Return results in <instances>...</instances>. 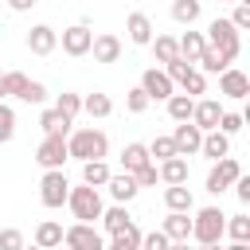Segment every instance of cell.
Listing matches in <instances>:
<instances>
[{
  "instance_id": "cell-1",
  "label": "cell",
  "mask_w": 250,
  "mask_h": 250,
  "mask_svg": "<svg viewBox=\"0 0 250 250\" xmlns=\"http://www.w3.org/2000/svg\"><path fill=\"white\" fill-rule=\"evenodd\" d=\"M66 152L74 160H105L109 137L102 129H74V133H66Z\"/></svg>"
},
{
  "instance_id": "cell-2",
  "label": "cell",
  "mask_w": 250,
  "mask_h": 250,
  "mask_svg": "<svg viewBox=\"0 0 250 250\" xmlns=\"http://www.w3.org/2000/svg\"><path fill=\"white\" fill-rule=\"evenodd\" d=\"M203 39H207V47H215L227 62H234V59H238V51H242V31H234V23H230V20H223V16H215V20L207 23Z\"/></svg>"
},
{
  "instance_id": "cell-3",
  "label": "cell",
  "mask_w": 250,
  "mask_h": 250,
  "mask_svg": "<svg viewBox=\"0 0 250 250\" xmlns=\"http://www.w3.org/2000/svg\"><path fill=\"white\" fill-rule=\"evenodd\" d=\"M66 207H70L74 223H94V219H102V207H105V203H102V191H98V188L78 184V188H70Z\"/></svg>"
},
{
  "instance_id": "cell-4",
  "label": "cell",
  "mask_w": 250,
  "mask_h": 250,
  "mask_svg": "<svg viewBox=\"0 0 250 250\" xmlns=\"http://www.w3.org/2000/svg\"><path fill=\"white\" fill-rule=\"evenodd\" d=\"M223 227H227V215L219 207H199L195 219H191V238L203 246V242H223Z\"/></svg>"
},
{
  "instance_id": "cell-5",
  "label": "cell",
  "mask_w": 250,
  "mask_h": 250,
  "mask_svg": "<svg viewBox=\"0 0 250 250\" xmlns=\"http://www.w3.org/2000/svg\"><path fill=\"white\" fill-rule=\"evenodd\" d=\"M66 195H70L66 172H62V168H47L43 180H39V199H43V207H62Z\"/></svg>"
},
{
  "instance_id": "cell-6",
  "label": "cell",
  "mask_w": 250,
  "mask_h": 250,
  "mask_svg": "<svg viewBox=\"0 0 250 250\" xmlns=\"http://www.w3.org/2000/svg\"><path fill=\"white\" fill-rule=\"evenodd\" d=\"M238 176H242V164H238V160L227 152V156H219V160H215V168L207 172V184H203V188H207L211 195H223V191H227V188H230Z\"/></svg>"
},
{
  "instance_id": "cell-7",
  "label": "cell",
  "mask_w": 250,
  "mask_h": 250,
  "mask_svg": "<svg viewBox=\"0 0 250 250\" xmlns=\"http://www.w3.org/2000/svg\"><path fill=\"white\" fill-rule=\"evenodd\" d=\"M62 246L66 250H105V238L98 234L94 223H70L62 230Z\"/></svg>"
},
{
  "instance_id": "cell-8",
  "label": "cell",
  "mask_w": 250,
  "mask_h": 250,
  "mask_svg": "<svg viewBox=\"0 0 250 250\" xmlns=\"http://www.w3.org/2000/svg\"><path fill=\"white\" fill-rule=\"evenodd\" d=\"M35 160L43 164V172H47V168H62V164L70 160V152H66V137L43 133V141H39V148H35Z\"/></svg>"
},
{
  "instance_id": "cell-9",
  "label": "cell",
  "mask_w": 250,
  "mask_h": 250,
  "mask_svg": "<svg viewBox=\"0 0 250 250\" xmlns=\"http://www.w3.org/2000/svg\"><path fill=\"white\" fill-rule=\"evenodd\" d=\"M141 90H145V98H148V102H168V98L176 94L172 78H168L164 70H156V66H148V70L141 74Z\"/></svg>"
},
{
  "instance_id": "cell-10",
  "label": "cell",
  "mask_w": 250,
  "mask_h": 250,
  "mask_svg": "<svg viewBox=\"0 0 250 250\" xmlns=\"http://www.w3.org/2000/svg\"><path fill=\"white\" fill-rule=\"evenodd\" d=\"M90 43H94V31H90L86 23H70V27H62V51H66L70 59L90 55Z\"/></svg>"
},
{
  "instance_id": "cell-11",
  "label": "cell",
  "mask_w": 250,
  "mask_h": 250,
  "mask_svg": "<svg viewBox=\"0 0 250 250\" xmlns=\"http://www.w3.org/2000/svg\"><path fill=\"white\" fill-rule=\"evenodd\" d=\"M219 94H223V98L242 102V98L250 94V74H242L238 66H227V70L219 74Z\"/></svg>"
},
{
  "instance_id": "cell-12",
  "label": "cell",
  "mask_w": 250,
  "mask_h": 250,
  "mask_svg": "<svg viewBox=\"0 0 250 250\" xmlns=\"http://www.w3.org/2000/svg\"><path fill=\"white\" fill-rule=\"evenodd\" d=\"M219 117H223V105H219L215 98H195V109H191V125H195L199 133H211V129L219 125Z\"/></svg>"
},
{
  "instance_id": "cell-13",
  "label": "cell",
  "mask_w": 250,
  "mask_h": 250,
  "mask_svg": "<svg viewBox=\"0 0 250 250\" xmlns=\"http://www.w3.org/2000/svg\"><path fill=\"white\" fill-rule=\"evenodd\" d=\"M199 141H203V133H199L191 121H176V129H172V145H176L180 156H195V152H199Z\"/></svg>"
},
{
  "instance_id": "cell-14",
  "label": "cell",
  "mask_w": 250,
  "mask_h": 250,
  "mask_svg": "<svg viewBox=\"0 0 250 250\" xmlns=\"http://www.w3.org/2000/svg\"><path fill=\"white\" fill-rule=\"evenodd\" d=\"M59 47V31L51 27V23H35L31 31H27V51L31 55H51Z\"/></svg>"
},
{
  "instance_id": "cell-15",
  "label": "cell",
  "mask_w": 250,
  "mask_h": 250,
  "mask_svg": "<svg viewBox=\"0 0 250 250\" xmlns=\"http://www.w3.org/2000/svg\"><path fill=\"white\" fill-rule=\"evenodd\" d=\"M90 55H94V62H117L121 59V39L113 31H102V35H94Z\"/></svg>"
},
{
  "instance_id": "cell-16",
  "label": "cell",
  "mask_w": 250,
  "mask_h": 250,
  "mask_svg": "<svg viewBox=\"0 0 250 250\" xmlns=\"http://www.w3.org/2000/svg\"><path fill=\"white\" fill-rule=\"evenodd\" d=\"M105 191L113 195V203H133L141 188H137V180H133L129 172H117V176L109 172V180H105Z\"/></svg>"
},
{
  "instance_id": "cell-17",
  "label": "cell",
  "mask_w": 250,
  "mask_h": 250,
  "mask_svg": "<svg viewBox=\"0 0 250 250\" xmlns=\"http://www.w3.org/2000/svg\"><path fill=\"white\" fill-rule=\"evenodd\" d=\"M125 31H129V43H137V47H148L152 43V20L145 16V12H129V20H125Z\"/></svg>"
},
{
  "instance_id": "cell-18",
  "label": "cell",
  "mask_w": 250,
  "mask_h": 250,
  "mask_svg": "<svg viewBox=\"0 0 250 250\" xmlns=\"http://www.w3.org/2000/svg\"><path fill=\"white\" fill-rule=\"evenodd\" d=\"M176 47H180V59L195 66V62H199V55H203V47H207V39H203V31H191V27H188V31L176 39Z\"/></svg>"
},
{
  "instance_id": "cell-19",
  "label": "cell",
  "mask_w": 250,
  "mask_h": 250,
  "mask_svg": "<svg viewBox=\"0 0 250 250\" xmlns=\"http://www.w3.org/2000/svg\"><path fill=\"white\" fill-rule=\"evenodd\" d=\"M160 184H188V156H168L156 164Z\"/></svg>"
},
{
  "instance_id": "cell-20",
  "label": "cell",
  "mask_w": 250,
  "mask_h": 250,
  "mask_svg": "<svg viewBox=\"0 0 250 250\" xmlns=\"http://www.w3.org/2000/svg\"><path fill=\"white\" fill-rule=\"evenodd\" d=\"M191 211H168V219H164V234L172 238V242H188L191 238V219H188Z\"/></svg>"
},
{
  "instance_id": "cell-21",
  "label": "cell",
  "mask_w": 250,
  "mask_h": 250,
  "mask_svg": "<svg viewBox=\"0 0 250 250\" xmlns=\"http://www.w3.org/2000/svg\"><path fill=\"white\" fill-rule=\"evenodd\" d=\"M164 207H168V211H191V207H195L191 188H188V184H164Z\"/></svg>"
},
{
  "instance_id": "cell-22",
  "label": "cell",
  "mask_w": 250,
  "mask_h": 250,
  "mask_svg": "<svg viewBox=\"0 0 250 250\" xmlns=\"http://www.w3.org/2000/svg\"><path fill=\"white\" fill-rule=\"evenodd\" d=\"M70 125H74V117H66V113H59L55 105L39 113V129H43V133H55V137H66V133H70Z\"/></svg>"
},
{
  "instance_id": "cell-23",
  "label": "cell",
  "mask_w": 250,
  "mask_h": 250,
  "mask_svg": "<svg viewBox=\"0 0 250 250\" xmlns=\"http://www.w3.org/2000/svg\"><path fill=\"white\" fill-rule=\"evenodd\" d=\"M199 152H203L207 160H219V156H227V152H230V137H227V133H219V129H211V133H203Z\"/></svg>"
},
{
  "instance_id": "cell-24",
  "label": "cell",
  "mask_w": 250,
  "mask_h": 250,
  "mask_svg": "<svg viewBox=\"0 0 250 250\" xmlns=\"http://www.w3.org/2000/svg\"><path fill=\"white\" fill-rule=\"evenodd\" d=\"M129 223H133V215H129V207H125V203L102 207V227H105V234H117V230H125Z\"/></svg>"
},
{
  "instance_id": "cell-25",
  "label": "cell",
  "mask_w": 250,
  "mask_h": 250,
  "mask_svg": "<svg viewBox=\"0 0 250 250\" xmlns=\"http://www.w3.org/2000/svg\"><path fill=\"white\" fill-rule=\"evenodd\" d=\"M35 246H43V250H59V246H62V223L43 219V223L35 227Z\"/></svg>"
},
{
  "instance_id": "cell-26",
  "label": "cell",
  "mask_w": 250,
  "mask_h": 250,
  "mask_svg": "<svg viewBox=\"0 0 250 250\" xmlns=\"http://www.w3.org/2000/svg\"><path fill=\"white\" fill-rule=\"evenodd\" d=\"M105 250H141V227H137V223H129L125 230H117V234H109V242H105Z\"/></svg>"
},
{
  "instance_id": "cell-27",
  "label": "cell",
  "mask_w": 250,
  "mask_h": 250,
  "mask_svg": "<svg viewBox=\"0 0 250 250\" xmlns=\"http://www.w3.org/2000/svg\"><path fill=\"white\" fill-rule=\"evenodd\" d=\"M176 86H180L188 98H199V94L207 90V74H203V70H195V66H188V70L176 78Z\"/></svg>"
},
{
  "instance_id": "cell-28",
  "label": "cell",
  "mask_w": 250,
  "mask_h": 250,
  "mask_svg": "<svg viewBox=\"0 0 250 250\" xmlns=\"http://www.w3.org/2000/svg\"><path fill=\"white\" fill-rule=\"evenodd\" d=\"M145 164H152L148 160V145H125V152H121V168L125 172H137V168H145Z\"/></svg>"
},
{
  "instance_id": "cell-29",
  "label": "cell",
  "mask_w": 250,
  "mask_h": 250,
  "mask_svg": "<svg viewBox=\"0 0 250 250\" xmlns=\"http://www.w3.org/2000/svg\"><path fill=\"white\" fill-rule=\"evenodd\" d=\"M105 180H109V164L105 160H82V184L105 188Z\"/></svg>"
},
{
  "instance_id": "cell-30",
  "label": "cell",
  "mask_w": 250,
  "mask_h": 250,
  "mask_svg": "<svg viewBox=\"0 0 250 250\" xmlns=\"http://www.w3.org/2000/svg\"><path fill=\"white\" fill-rule=\"evenodd\" d=\"M199 16H203V4L199 0H172V20L176 23H188L191 27Z\"/></svg>"
},
{
  "instance_id": "cell-31",
  "label": "cell",
  "mask_w": 250,
  "mask_h": 250,
  "mask_svg": "<svg viewBox=\"0 0 250 250\" xmlns=\"http://www.w3.org/2000/svg\"><path fill=\"white\" fill-rule=\"evenodd\" d=\"M152 55H156V62L164 66V62H172V59H180V47H176V39L172 35H152Z\"/></svg>"
},
{
  "instance_id": "cell-32",
  "label": "cell",
  "mask_w": 250,
  "mask_h": 250,
  "mask_svg": "<svg viewBox=\"0 0 250 250\" xmlns=\"http://www.w3.org/2000/svg\"><path fill=\"white\" fill-rule=\"evenodd\" d=\"M168 117L172 121H191V109H195V98H188V94H172L168 102Z\"/></svg>"
},
{
  "instance_id": "cell-33",
  "label": "cell",
  "mask_w": 250,
  "mask_h": 250,
  "mask_svg": "<svg viewBox=\"0 0 250 250\" xmlns=\"http://www.w3.org/2000/svg\"><path fill=\"white\" fill-rule=\"evenodd\" d=\"M82 109H86L90 117H109V113H113V102H109V94H98V90H94V94L82 98Z\"/></svg>"
},
{
  "instance_id": "cell-34",
  "label": "cell",
  "mask_w": 250,
  "mask_h": 250,
  "mask_svg": "<svg viewBox=\"0 0 250 250\" xmlns=\"http://www.w3.org/2000/svg\"><path fill=\"white\" fill-rule=\"evenodd\" d=\"M227 66H230V62H227L215 47H203V55H199V66H195V70H203V74H223Z\"/></svg>"
},
{
  "instance_id": "cell-35",
  "label": "cell",
  "mask_w": 250,
  "mask_h": 250,
  "mask_svg": "<svg viewBox=\"0 0 250 250\" xmlns=\"http://www.w3.org/2000/svg\"><path fill=\"white\" fill-rule=\"evenodd\" d=\"M223 234H230V242H250V215H230Z\"/></svg>"
},
{
  "instance_id": "cell-36",
  "label": "cell",
  "mask_w": 250,
  "mask_h": 250,
  "mask_svg": "<svg viewBox=\"0 0 250 250\" xmlns=\"http://www.w3.org/2000/svg\"><path fill=\"white\" fill-rule=\"evenodd\" d=\"M168 156H180V152H176V145H172V137H156V141L148 145V160H152V164H160V160H168Z\"/></svg>"
},
{
  "instance_id": "cell-37",
  "label": "cell",
  "mask_w": 250,
  "mask_h": 250,
  "mask_svg": "<svg viewBox=\"0 0 250 250\" xmlns=\"http://www.w3.org/2000/svg\"><path fill=\"white\" fill-rule=\"evenodd\" d=\"M16 137V109L8 102H0V145H8Z\"/></svg>"
},
{
  "instance_id": "cell-38",
  "label": "cell",
  "mask_w": 250,
  "mask_h": 250,
  "mask_svg": "<svg viewBox=\"0 0 250 250\" xmlns=\"http://www.w3.org/2000/svg\"><path fill=\"white\" fill-rule=\"evenodd\" d=\"M23 86H27V74L23 70H8L4 74V98H20Z\"/></svg>"
},
{
  "instance_id": "cell-39",
  "label": "cell",
  "mask_w": 250,
  "mask_h": 250,
  "mask_svg": "<svg viewBox=\"0 0 250 250\" xmlns=\"http://www.w3.org/2000/svg\"><path fill=\"white\" fill-rule=\"evenodd\" d=\"M55 109H59V113H66V117H78V113H82V94H70V90H66V94H59Z\"/></svg>"
},
{
  "instance_id": "cell-40",
  "label": "cell",
  "mask_w": 250,
  "mask_h": 250,
  "mask_svg": "<svg viewBox=\"0 0 250 250\" xmlns=\"http://www.w3.org/2000/svg\"><path fill=\"white\" fill-rule=\"evenodd\" d=\"M242 125H246V117L242 113H230V109H223V117H219V133H227V137H234V133H242Z\"/></svg>"
},
{
  "instance_id": "cell-41",
  "label": "cell",
  "mask_w": 250,
  "mask_h": 250,
  "mask_svg": "<svg viewBox=\"0 0 250 250\" xmlns=\"http://www.w3.org/2000/svg\"><path fill=\"white\" fill-rule=\"evenodd\" d=\"M20 102H27V105H43V102H47V86H43V82H31V78H27V86H23Z\"/></svg>"
},
{
  "instance_id": "cell-42",
  "label": "cell",
  "mask_w": 250,
  "mask_h": 250,
  "mask_svg": "<svg viewBox=\"0 0 250 250\" xmlns=\"http://www.w3.org/2000/svg\"><path fill=\"white\" fill-rule=\"evenodd\" d=\"M125 109H129V113H145V109H148V98H145L141 86H133V90L125 94Z\"/></svg>"
},
{
  "instance_id": "cell-43",
  "label": "cell",
  "mask_w": 250,
  "mask_h": 250,
  "mask_svg": "<svg viewBox=\"0 0 250 250\" xmlns=\"http://www.w3.org/2000/svg\"><path fill=\"white\" fill-rule=\"evenodd\" d=\"M27 242H23V234L16 230V227H4L0 230V250H23Z\"/></svg>"
},
{
  "instance_id": "cell-44",
  "label": "cell",
  "mask_w": 250,
  "mask_h": 250,
  "mask_svg": "<svg viewBox=\"0 0 250 250\" xmlns=\"http://www.w3.org/2000/svg\"><path fill=\"white\" fill-rule=\"evenodd\" d=\"M168 234L164 230H148V234H141V250H168Z\"/></svg>"
},
{
  "instance_id": "cell-45",
  "label": "cell",
  "mask_w": 250,
  "mask_h": 250,
  "mask_svg": "<svg viewBox=\"0 0 250 250\" xmlns=\"http://www.w3.org/2000/svg\"><path fill=\"white\" fill-rule=\"evenodd\" d=\"M133 180H137V188H152V184H160V176H156V164H145V168H137V172H129Z\"/></svg>"
},
{
  "instance_id": "cell-46",
  "label": "cell",
  "mask_w": 250,
  "mask_h": 250,
  "mask_svg": "<svg viewBox=\"0 0 250 250\" xmlns=\"http://www.w3.org/2000/svg\"><path fill=\"white\" fill-rule=\"evenodd\" d=\"M230 23H234V31H246V27H250V4L234 0V16H230Z\"/></svg>"
},
{
  "instance_id": "cell-47",
  "label": "cell",
  "mask_w": 250,
  "mask_h": 250,
  "mask_svg": "<svg viewBox=\"0 0 250 250\" xmlns=\"http://www.w3.org/2000/svg\"><path fill=\"white\" fill-rule=\"evenodd\" d=\"M230 188L238 191V199H242V203H250V176H246V172H242V176H238V180H234Z\"/></svg>"
},
{
  "instance_id": "cell-48",
  "label": "cell",
  "mask_w": 250,
  "mask_h": 250,
  "mask_svg": "<svg viewBox=\"0 0 250 250\" xmlns=\"http://www.w3.org/2000/svg\"><path fill=\"white\" fill-rule=\"evenodd\" d=\"M8 8H12V12H31L35 0H8Z\"/></svg>"
},
{
  "instance_id": "cell-49",
  "label": "cell",
  "mask_w": 250,
  "mask_h": 250,
  "mask_svg": "<svg viewBox=\"0 0 250 250\" xmlns=\"http://www.w3.org/2000/svg\"><path fill=\"white\" fill-rule=\"evenodd\" d=\"M168 250H191L188 242H168Z\"/></svg>"
},
{
  "instance_id": "cell-50",
  "label": "cell",
  "mask_w": 250,
  "mask_h": 250,
  "mask_svg": "<svg viewBox=\"0 0 250 250\" xmlns=\"http://www.w3.org/2000/svg\"><path fill=\"white\" fill-rule=\"evenodd\" d=\"M223 250H250L246 242H230V246H223Z\"/></svg>"
},
{
  "instance_id": "cell-51",
  "label": "cell",
  "mask_w": 250,
  "mask_h": 250,
  "mask_svg": "<svg viewBox=\"0 0 250 250\" xmlns=\"http://www.w3.org/2000/svg\"><path fill=\"white\" fill-rule=\"evenodd\" d=\"M199 250H223V246H219V242H203Z\"/></svg>"
},
{
  "instance_id": "cell-52",
  "label": "cell",
  "mask_w": 250,
  "mask_h": 250,
  "mask_svg": "<svg viewBox=\"0 0 250 250\" xmlns=\"http://www.w3.org/2000/svg\"><path fill=\"white\" fill-rule=\"evenodd\" d=\"M0 102H4V74H0Z\"/></svg>"
},
{
  "instance_id": "cell-53",
  "label": "cell",
  "mask_w": 250,
  "mask_h": 250,
  "mask_svg": "<svg viewBox=\"0 0 250 250\" xmlns=\"http://www.w3.org/2000/svg\"><path fill=\"white\" fill-rule=\"evenodd\" d=\"M23 250H43V246H23Z\"/></svg>"
},
{
  "instance_id": "cell-54",
  "label": "cell",
  "mask_w": 250,
  "mask_h": 250,
  "mask_svg": "<svg viewBox=\"0 0 250 250\" xmlns=\"http://www.w3.org/2000/svg\"><path fill=\"white\" fill-rule=\"evenodd\" d=\"M223 4H234V0H223Z\"/></svg>"
}]
</instances>
